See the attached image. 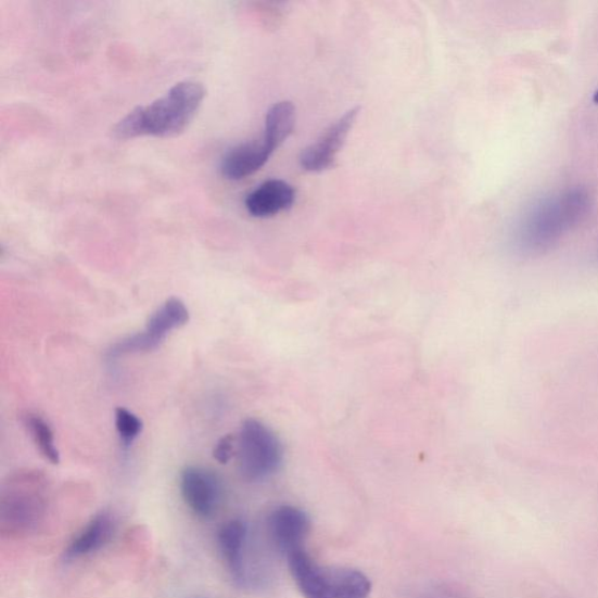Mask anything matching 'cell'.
I'll return each mask as SVG.
<instances>
[{"mask_svg":"<svg viewBox=\"0 0 598 598\" xmlns=\"http://www.w3.org/2000/svg\"><path fill=\"white\" fill-rule=\"evenodd\" d=\"M591 207L590 192L581 187L538 199L525 209L514 227V249L530 256L554 250L588 218Z\"/></svg>","mask_w":598,"mask_h":598,"instance_id":"cell-1","label":"cell"},{"mask_svg":"<svg viewBox=\"0 0 598 598\" xmlns=\"http://www.w3.org/2000/svg\"><path fill=\"white\" fill-rule=\"evenodd\" d=\"M206 89L201 82L183 81L174 86L166 96L130 112L113 129L118 141L141 136L175 137L188 129L201 109Z\"/></svg>","mask_w":598,"mask_h":598,"instance_id":"cell-2","label":"cell"},{"mask_svg":"<svg viewBox=\"0 0 598 598\" xmlns=\"http://www.w3.org/2000/svg\"><path fill=\"white\" fill-rule=\"evenodd\" d=\"M50 506V482L41 471L21 470L0 491V532L8 538H27L44 523Z\"/></svg>","mask_w":598,"mask_h":598,"instance_id":"cell-3","label":"cell"},{"mask_svg":"<svg viewBox=\"0 0 598 598\" xmlns=\"http://www.w3.org/2000/svg\"><path fill=\"white\" fill-rule=\"evenodd\" d=\"M289 571L304 598H370L371 580L347 567L321 565L305 548L287 557Z\"/></svg>","mask_w":598,"mask_h":598,"instance_id":"cell-4","label":"cell"},{"mask_svg":"<svg viewBox=\"0 0 598 598\" xmlns=\"http://www.w3.org/2000/svg\"><path fill=\"white\" fill-rule=\"evenodd\" d=\"M239 469L244 480L264 482L281 469L283 444L272 429L256 419L245 420L237 436Z\"/></svg>","mask_w":598,"mask_h":598,"instance_id":"cell-5","label":"cell"},{"mask_svg":"<svg viewBox=\"0 0 598 598\" xmlns=\"http://www.w3.org/2000/svg\"><path fill=\"white\" fill-rule=\"evenodd\" d=\"M189 319L190 313L186 303L176 297L167 300L151 315L144 331L115 344L109 352V356L115 359L156 349L168 334L186 326Z\"/></svg>","mask_w":598,"mask_h":598,"instance_id":"cell-6","label":"cell"},{"mask_svg":"<svg viewBox=\"0 0 598 598\" xmlns=\"http://www.w3.org/2000/svg\"><path fill=\"white\" fill-rule=\"evenodd\" d=\"M180 493L189 509L199 518L217 512L222 487L217 474L202 467H188L180 473Z\"/></svg>","mask_w":598,"mask_h":598,"instance_id":"cell-7","label":"cell"},{"mask_svg":"<svg viewBox=\"0 0 598 598\" xmlns=\"http://www.w3.org/2000/svg\"><path fill=\"white\" fill-rule=\"evenodd\" d=\"M359 113V106L348 111L339 120H335L316 143L302 152L300 163L303 170L309 173H323L328 170L344 147Z\"/></svg>","mask_w":598,"mask_h":598,"instance_id":"cell-8","label":"cell"},{"mask_svg":"<svg viewBox=\"0 0 598 598\" xmlns=\"http://www.w3.org/2000/svg\"><path fill=\"white\" fill-rule=\"evenodd\" d=\"M271 540L287 558L294 551L305 548L306 538L311 530L308 513L296 506L282 505L275 509L268 520Z\"/></svg>","mask_w":598,"mask_h":598,"instance_id":"cell-9","label":"cell"},{"mask_svg":"<svg viewBox=\"0 0 598 598\" xmlns=\"http://www.w3.org/2000/svg\"><path fill=\"white\" fill-rule=\"evenodd\" d=\"M275 149L265 140L245 142L229 150L221 161L220 170L228 180H241L260 170Z\"/></svg>","mask_w":598,"mask_h":598,"instance_id":"cell-10","label":"cell"},{"mask_svg":"<svg viewBox=\"0 0 598 598\" xmlns=\"http://www.w3.org/2000/svg\"><path fill=\"white\" fill-rule=\"evenodd\" d=\"M296 190L281 179H270L245 198V208L254 218L266 219L293 207Z\"/></svg>","mask_w":598,"mask_h":598,"instance_id":"cell-11","label":"cell"},{"mask_svg":"<svg viewBox=\"0 0 598 598\" xmlns=\"http://www.w3.org/2000/svg\"><path fill=\"white\" fill-rule=\"evenodd\" d=\"M249 527L241 519L227 521L218 532V547L229 574L239 586L247 585V569H245V545H247Z\"/></svg>","mask_w":598,"mask_h":598,"instance_id":"cell-12","label":"cell"},{"mask_svg":"<svg viewBox=\"0 0 598 598\" xmlns=\"http://www.w3.org/2000/svg\"><path fill=\"white\" fill-rule=\"evenodd\" d=\"M114 531L115 521L111 513L97 514L68 545L65 559L74 561L96 554L111 542Z\"/></svg>","mask_w":598,"mask_h":598,"instance_id":"cell-13","label":"cell"},{"mask_svg":"<svg viewBox=\"0 0 598 598\" xmlns=\"http://www.w3.org/2000/svg\"><path fill=\"white\" fill-rule=\"evenodd\" d=\"M296 123L295 105L289 101L276 103L268 111L265 140L276 150L293 133Z\"/></svg>","mask_w":598,"mask_h":598,"instance_id":"cell-14","label":"cell"},{"mask_svg":"<svg viewBox=\"0 0 598 598\" xmlns=\"http://www.w3.org/2000/svg\"><path fill=\"white\" fill-rule=\"evenodd\" d=\"M23 422L30 438L36 444L40 455L50 463L56 466L60 463V453L56 448L54 433L51 425L38 413L27 412L23 417Z\"/></svg>","mask_w":598,"mask_h":598,"instance_id":"cell-15","label":"cell"},{"mask_svg":"<svg viewBox=\"0 0 598 598\" xmlns=\"http://www.w3.org/2000/svg\"><path fill=\"white\" fill-rule=\"evenodd\" d=\"M115 427L117 434L126 447L142 434L143 422L140 418L127 408L119 407L115 410Z\"/></svg>","mask_w":598,"mask_h":598,"instance_id":"cell-16","label":"cell"},{"mask_svg":"<svg viewBox=\"0 0 598 598\" xmlns=\"http://www.w3.org/2000/svg\"><path fill=\"white\" fill-rule=\"evenodd\" d=\"M237 437L233 435H227L219 440L216 448L213 450V457L217 459L220 465H227L231 461L233 453L237 448Z\"/></svg>","mask_w":598,"mask_h":598,"instance_id":"cell-17","label":"cell"},{"mask_svg":"<svg viewBox=\"0 0 598 598\" xmlns=\"http://www.w3.org/2000/svg\"><path fill=\"white\" fill-rule=\"evenodd\" d=\"M593 102L598 105V89L595 91L594 96H593Z\"/></svg>","mask_w":598,"mask_h":598,"instance_id":"cell-18","label":"cell"}]
</instances>
